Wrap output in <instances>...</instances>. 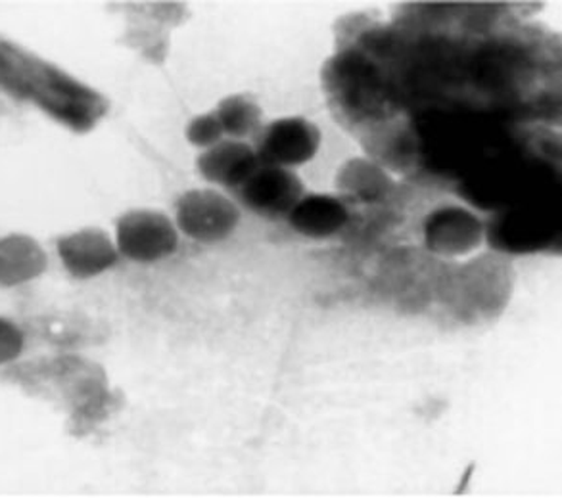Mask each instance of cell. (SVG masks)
Instances as JSON below:
<instances>
[{
	"label": "cell",
	"mask_w": 562,
	"mask_h": 498,
	"mask_svg": "<svg viewBox=\"0 0 562 498\" xmlns=\"http://www.w3.org/2000/svg\"><path fill=\"white\" fill-rule=\"evenodd\" d=\"M361 146L366 150V158L373 159L390 173L407 171L418 158L417 135L394 115L363 127Z\"/></svg>",
	"instance_id": "cell-10"
},
{
	"label": "cell",
	"mask_w": 562,
	"mask_h": 498,
	"mask_svg": "<svg viewBox=\"0 0 562 498\" xmlns=\"http://www.w3.org/2000/svg\"><path fill=\"white\" fill-rule=\"evenodd\" d=\"M215 115L227 138L248 140L263 127V110L248 94H228L215 106Z\"/></svg>",
	"instance_id": "cell-14"
},
{
	"label": "cell",
	"mask_w": 562,
	"mask_h": 498,
	"mask_svg": "<svg viewBox=\"0 0 562 498\" xmlns=\"http://www.w3.org/2000/svg\"><path fill=\"white\" fill-rule=\"evenodd\" d=\"M181 235L200 244H217L235 235L243 212L220 189H192L177 197L173 213Z\"/></svg>",
	"instance_id": "cell-4"
},
{
	"label": "cell",
	"mask_w": 562,
	"mask_h": 498,
	"mask_svg": "<svg viewBox=\"0 0 562 498\" xmlns=\"http://www.w3.org/2000/svg\"><path fill=\"white\" fill-rule=\"evenodd\" d=\"M114 240L123 259L153 264L173 256L181 242L176 220L160 210H130L115 220Z\"/></svg>",
	"instance_id": "cell-3"
},
{
	"label": "cell",
	"mask_w": 562,
	"mask_h": 498,
	"mask_svg": "<svg viewBox=\"0 0 562 498\" xmlns=\"http://www.w3.org/2000/svg\"><path fill=\"white\" fill-rule=\"evenodd\" d=\"M335 186L344 202L380 204L394 194L395 181L390 171L373 159L359 156L344 161L336 171Z\"/></svg>",
	"instance_id": "cell-11"
},
{
	"label": "cell",
	"mask_w": 562,
	"mask_h": 498,
	"mask_svg": "<svg viewBox=\"0 0 562 498\" xmlns=\"http://www.w3.org/2000/svg\"><path fill=\"white\" fill-rule=\"evenodd\" d=\"M236 192L244 207L263 219H286L307 194L294 169L273 166H259Z\"/></svg>",
	"instance_id": "cell-6"
},
{
	"label": "cell",
	"mask_w": 562,
	"mask_h": 498,
	"mask_svg": "<svg viewBox=\"0 0 562 498\" xmlns=\"http://www.w3.org/2000/svg\"><path fill=\"white\" fill-rule=\"evenodd\" d=\"M254 140L261 166L296 169L317 156L323 135L317 123L305 117H281L259 128Z\"/></svg>",
	"instance_id": "cell-5"
},
{
	"label": "cell",
	"mask_w": 562,
	"mask_h": 498,
	"mask_svg": "<svg viewBox=\"0 0 562 498\" xmlns=\"http://www.w3.org/2000/svg\"><path fill=\"white\" fill-rule=\"evenodd\" d=\"M25 332L22 326L15 325L14 320L0 317V366L15 363L25 351Z\"/></svg>",
	"instance_id": "cell-16"
},
{
	"label": "cell",
	"mask_w": 562,
	"mask_h": 498,
	"mask_svg": "<svg viewBox=\"0 0 562 498\" xmlns=\"http://www.w3.org/2000/svg\"><path fill=\"white\" fill-rule=\"evenodd\" d=\"M487 227L463 205H443L425 220L426 249L438 257H469L482 248Z\"/></svg>",
	"instance_id": "cell-7"
},
{
	"label": "cell",
	"mask_w": 562,
	"mask_h": 498,
	"mask_svg": "<svg viewBox=\"0 0 562 498\" xmlns=\"http://www.w3.org/2000/svg\"><path fill=\"white\" fill-rule=\"evenodd\" d=\"M323 91L336 114L358 127L390 117L386 83L371 60L356 53H342L323 68Z\"/></svg>",
	"instance_id": "cell-1"
},
{
	"label": "cell",
	"mask_w": 562,
	"mask_h": 498,
	"mask_svg": "<svg viewBox=\"0 0 562 498\" xmlns=\"http://www.w3.org/2000/svg\"><path fill=\"white\" fill-rule=\"evenodd\" d=\"M60 263L76 280L99 279L120 263L114 236L100 227H83L61 235L56 240Z\"/></svg>",
	"instance_id": "cell-8"
},
{
	"label": "cell",
	"mask_w": 562,
	"mask_h": 498,
	"mask_svg": "<svg viewBox=\"0 0 562 498\" xmlns=\"http://www.w3.org/2000/svg\"><path fill=\"white\" fill-rule=\"evenodd\" d=\"M515 269L503 251H484L449 274L446 302L461 318H495L509 305Z\"/></svg>",
	"instance_id": "cell-2"
},
{
	"label": "cell",
	"mask_w": 562,
	"mask_h": 498,
	"mask_svg": "<svg viewBox=\"0 0 562 498\" xmlns=\"http://www.w3.org/2000/svg\"><path fill=\"white\" fill-rule=\"evenodd\" d=\"M184 138L190 146L204 151L227 136H225V131L221 127L215 112H207V114H200L190 120L189 125L184 128Z\"/></svg>",
	"instance_id": "cell-15"
},
{
	"label": "cell",
	"mask_w": 562,
	"mask_h": 498,
	"mask_svg": "<svg viewBox=\"0 0 562 498\" xmlns=\"http://www.w3.org/2000/svg\"><path fill=\"white\" fill-rule=\"evenodd\" d=\"M286 219L297 235L323 240L348 225L350 210L340 196L305 194Z\"/></svg>",
	"instance_id": "cell-13"
},
{
	"label": "cell",
	"mask_w": 562,
	"mask_h": 498,
	"mask_svg": "<svg viewBox=\"0 0 562 498\" xmlns=\"http://www.w3.org/2000/svg\"><path fill=\"white\" fill-rule=\"evenodd\" d=\"M261 166L256 148L248 140L223 138L207 150L200 151L196 171L215 189L238 190Z\"/></svg>",
	"instance_id": "cell-9"
},
{
	"label": "cell",
	"mask_w": 562,
	"mask_h": 498,
	"mask_svg": "<svg viewBox=\"0 0 562 498\" xmlns=\"http://www.w3.org/2000/svg\"><path fill=\"white\" fill-rule=\"evenodd\" d=\"M48 269V256L37 238L12 233L0 238V287H20L41 279Z\"/></svg>",
	"instance_id": "cell-12"
}]
</instances>
